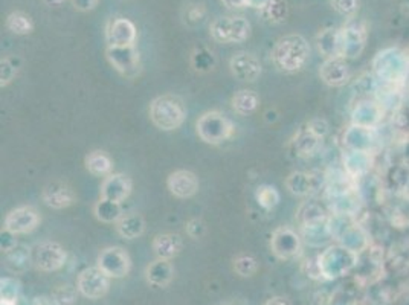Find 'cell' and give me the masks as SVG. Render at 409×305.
Returning <instances> with one entry per match:
<instances>
[{
    "mask_svg": "<svg viewBox=\"0 0 409 305\" xmlns=\"http://www.w3.org/2000/svg\"><path fill=\"white\" fill-rule=\"evenodd\" d=\"M93 214L98 222L105 224H115L124 215L123 203H116L100 197V200L93 206Z\"/></svg>",
    "mask_w": 409,
    "mask_h": 305,
    "instance_id": "cell-36",
    "label": "cell"
},
{
    "mask_svg": "<svg viewBox=\"0 0 409 305\" xmlns=\"http://www.w3.org/2000/svg\"><path fill=\"white\" fill-rule=\"evenodd\" d=\"M175 278V267L171 261L156 258L145 267V279L153 287H167Z\"/></svg>",
    "mask_w": 409,
    "mask_h": 305,
    "instance_id": "cell-27",
    "label": "cell"
},
{
    "mask_svg": "<svg viewBox=\"0 0 409 305\" xmlns=\"http://www.w3.org/2000/svg\"><path fill=\"white\" fill-rule=\"evenodd\" d=\"M105 57L113 69L128 80H133L141 72V56L133 46H107Z\"/></svg>",
    "mask_w": 409,
    "mask_h": 305,
    "instance_id": "cell-8",
    "label": "cell"
},
{
    "mask_svg": "<svg viewBox=\"0 0 409 305\" xmlns=\"http://www.w3.org/2000/svg\"><path fill=\"white\" fill-rule=\"evenodd\" d=\"M331 215V214H330ZM328 219H322L314 223H309L304 226H299V235L303 238V242L309 247H324L330 242H333V237L330 232Z\"/></svg>",
    "mask_w": 409,
    "mask_h": 305,
    "instance_id": "cell-24",
    "label": "cell"
},
{
    "mask_svg": "<svg viewBox=\"0 0 409 305\" xmlns=\"http://www.w3.org/2000/svg\"><path fill=\"white\" fill-rule=\"evenodd\" d=\"M78 289L69 284H60L53 287L51 293V299L53 305H75L78 298Z\"/></svg>",
    "mask_w": 409,
    "mask_h": 305,
    "instance_id": "cell-44",
    "label": "cell"
},
{
    "mask_svg": "<svg viewBox=\"0 0 409 305\" xmlns=\"http://www.w3.org/2000/svg\"><path fill=\"white\" fill-rule=\"evenodd\" d=\"M222 4L228 9H242L251 6V0H222Z\"/></svg>",
    "mask_w": 409,
    "mask_h": 305,
    "instance_id": "cell-55",
    "label": "cell"
},
{
    "mask_svg": "<svg viewBox=\"0 0 409 305\" xmlns=\"http://www.w3.org/2000/svg\"><path fill=\"white\" fill-rule=\"evenodd\" d=\"M86 170H88L95 177H107L113 172V160L103 150L90 151L84 159Z\"/></svg>",
    "mask_w": 409,
    "mask_h": 305,
    "instance_id": "cell-33",
    "label": "cell"
},
{
    "mask_svg": "<svg viewBox=\"0 0 409 305\" xmlns=\"http://www.w3.org/2000/svg\"><path fill=\"white\" fill-rule=\"evenodd\" d=\"M286 188L295 197H309L319 190V177L314 172L294 171L286 179Z\"/></svg>",
    "mask_w": 409,
    "mask_h": 305,
    "instance_id": "cell-23",
    "label": "cell"
},
{
    "mask_svg": "<svg viewBox=\"0 0 409 305\" xmlns=\"http://www.w3.org/2000/svg\"><path fill=\"white\" fill-rule=\"evenodd\" d=\"M310 58V45L301 34H289L279 38L271 52L274 66L286 73L303 69Z\"/></svg>",
    "mask_w": 409,
    "mask_h": 305,
    "instance_id": "cell-1",
    "label": "cell"
},
{
    "mask_svg": "<svg viewBox=\"0 0 409 305\" xmlns=\"http://www.w3.org/2000/svg\"><path fill=\"white\" fill-rule=\"evenodd\" d=\"M229 69L234 78L243 83H255L263 73L262 61L247 51L234 53L229 60Z\"/></svg>",
    "mask_w": 409,
    "mask_h": 305,
    "instance_id": "cell-14",
    "label": "cell"
},
{
    "mask_svg": "<svg viewBox=\"0 0 409 305\" xmlns=\"http://www.w3.org/2000/svg\"><path fill=\"white\" fill-rule=\"evenodd\" d=\"M110 279L98 266L86 267L77 278V289L81 296L96 301L109 293Z\"/></svg>",
    "mask_w": 409,
    "mask_h": 305,
    "instance_id": "cell-11",
    "label": "cell"
},
{
    "mask_svg": "<svg viewBox=\"0 0 409 305\" xmlns=\"http://www.w3.org/2000/svg\"><path fill=\"white\" fill-rule=\"evenodd\" d=\"M232 270L240 278H252L260 270V263L251 254H239L232 259Z\"/></svg>",
    "mask_w": 409,
    "mask_h": 305,
    "instance_id": "cell-40",
    "label": "cell"
},
{
    "mask_svg": "<svg viewBox=\"0 0 409 305\" xmlns=\"http://www.w3.org/2000/svg\"><path fill=\"white\" fill-rule=\"evenodd\" d=\"M331 6L338 14L351 19L358 13L359 0H331Z\"/></svg>",
    "mask_w": 409,
    "mask_h": 305,
    "instance_id": "cell-48",
    "label": "cell"
},
{
    "mask_svg": "<svg viewBox=\"0 0 409 305\" xmlns=\"http://www.w3.org/2000/svg\"><path fill=\"white\" fill-rule=\"evenodd\" d=\"M385 108L379 104V101L362 100L351 110V124L367 127V128H378L383 119Z\"/></svg>",
    "mask_w": 409,
    "mask_h": 305,
    "instance_id": "cell-20",
    "label": "cell"
},
{
    "mask_svg": "<svg viewBox=\"0 0 409 305\" xmlns=\"http://www.w3.org/2000/svg\"><path fill=\"white\" fill-rule=\"evenodd\" d=\"M359 255L351 252L339 243L328 244L318 255V264L321 269L322 279L335 281L348 275L358 267Z\"/></svg>",
    "mask_w": 409,
    "mask_h": 305,
    "instance_id": "cell-4",
    "label": "cell"
},
{
    "mask_svg": "<svg viewBox=\"0 0 409 305\" xmlns=\"http://www.w3.org/2000/svg\"><path fill=\"white\" fill-rule=\"evenodd\" d=\"M200 187L199 177L190 170L173 171L167 179V188L176 199H191L197 194Z\"/></svg>",
    "mask_w": 409,
    "mask_h": 305,
    "instance_id": "cell-18",
    "label": "cell"
},
{
    "mask_svg": "<svg viewBox=\"0 0 409 305\" xmlns=\"http://www.w3.org/2000/svg\"><path fill=\"white\" fill-rule=\"evenodd\" d=\"M330 214L331 212L328 210L327 202L322 203L318 200H309L299 206V210L296 212V222L299 226H304L322 219H327V217H330Z\"/></svg>",
    "mask_w": 409,
    "mask_h": 305,
    "instance_id": "cell-34",
    "label": "cell"
},
{
    "mask_svg": "<svg viewBox=\"0 0 409 305\" xmlns=\"http://www.w3.org/2000/svg\"><path fill=\"white\" fill-rule=\"evenodd\" d=\"M367 45V29L361 21L351 20L341 28V57L346 60H354L362 56Z\"/></svg>",
    "mask_w": 409,
    "mask_h": 305,
    "instance_id": "cell-12",
    "label": "cell"
},
{
    "mask_svg": "<svg viewBox=\"0 0 409 305\" xmlns=\"http://www.w3.org/2000/svg\"><path fill=\"white\" fill-rule=\"evenodd\" d=\"M220 305H232V304H220Z\"/></svg>",
    "mask_w": 409,
    "mask_h": 305,
    "instance_id": "cell-62",
    "label": "cell"
},
{
    "mask_svg": "<svg viewBox=\"0 0 409 305\" xmlns=\"http://www.w3.org/2000/svg\"><path fill=\"white\" fill-rule=\"evenodd\" d=\"M41 200L52 210H66L77 202L73 190L64 182H51L41 191Z\"/></svg>",
    "mask_w": 409,
    "mask_h": 305,
    "instance_id": "cell-19",
    "label": "cell"
},
{
    "mask_svg": "<svg viewBox=\"0 0 409 305\" xmlns=\"http://www.w3.org/2000/svg\"><path fill=\"white\" fill-rule=\"evenodd\" d=\"M40 222L41 217L36 208H32V206H19V208L11 210L6 214L4 227L16 235H24L36 231Z\"/></svg>",
    "mask_w": 409,
    "mask_h": 305,
    "instance_id": "cell-13",
    "label": "cell"
},
{
    "mask_svg": "<svg viewBox=\"0 0 409 305\" xmlns=\"http://www.w3.org/2000/svg\"><path fill=\"white\" fill-rule=\"evenodd\" d=\"M21 66V60L19 57H6L0 61V86L5 87L13 83Z\"/></svg>",
    "mask_w": 409,
    "mask_h": 305,
    "instance_id": "cell-45",
    "label": "cell"
},
{
    "mask_svg": "<svg viewBox=\"0 0 409 305\" xmlns=\"http://www.w3.org/2000/svg\"><path fill=\"white\" fill-rule=\"evenodd\" d=\"M96 266L109 278L121 279L130 274L132 258L123 247L110 246L101 250L98 258H96Z\"/></svg>",
    "mask_w": 409,
    "mask_h": 305,
    "instance_id": "cell-9",
    "label": "cell"
},
{
    "mask_svg": "<svg viewBox=\"0 0 409 305\" xmlns=\"http://www.w3.org/2000/svg\"><path fill=\"white\" fill-rule=\"evenodd\" d=\"M267 2H269V0H251V6H252V8H257V9H260V8L264 6Z\"/></svg>",
    "mask_w": 409,
    "mask_h": 305,
    "instance_id": "cell-59",
    "label": "cell"
},
{
    "mask_svg": "<svg viewBox=\"0 0 409 305\" xmlns=\"http://www.w3.org/2000/svg\"><path fill=\"white\" fill-rule=\"evenodd\" d=\"M32 264V249L19 244L5 254V267L14 275H21Z\"/></svg>",
    "mask_w": 409,
    "mask_h": 305,
    "instance_id": "cell-32",
    "label": "cell"
},
{
    "mask_svg": "<svg viewBox=\"0 0 409 305\" xmlns=\"http://www.w3.org/2000/svg\"><path fill=\"white\" fill-rule=\"evenodd\" d=\"M336 243L347 247L351 252L361 255L365 250L370 249V235L358 222H354L347 231L339 237Z\"/></svg>",
    "mask_w": 409,
    "mask_h": 305,
    "instance_id": "cell-28",
    "label": "cell"
},
{
    "mask_svg": "<svg viewBox=\"0 0 409 305\" xmlns=\"http://www.w3.org/2000/svg\"><path fill=\"white\" fill-rule=\"evenodd\" d=\"M133 182L132 179L123 172H112L101 182L100 188V197L112 200L116 203H124L128 195L132 194Z\"/></svg>",
    "mask_w": 409,
    "mask_h": 305,
    "instance_id": "cell-17",
    "label": "cell"
},
{
    "mask_svg": "<svg viewBox=\"0 0 409 305\" xmlns=\"http://www.w3.org/2000/svg\"><path fill=\"white\" fill-rule=\"evenodd\" d=\"M371 68L373 75L380 86L397 87L402 83H406L409 57L400 48H385L374 57Z\"/></svg>",
    "mask_w": 409,
    "mask_h": 305,
    "instance_id": "cell-2",
    "label": "cell"
},
{
    "mask_svg": "<svg viewBox=\"0 0 409 305\" xmlns=\"http://www.w3.org/2000/svg\"><path fill=\"white\" fill-rule=\"evenodd\" d=\"M406 81L409 83V69H408V76H406Z\"/></svg>",
    "mask_w": 409,
    "mask_h": 305,
    "instance_id": "cell-61",
    "label": "cell"
},
{
    "mask_svg": "<svg viewBox=\"0 0 409 305\" xmlns=\"http://www.w3.org/2000/svg\"><path fill=\"white\" fill-rule=\"evenodd\" d=\"M319 76L330 87H342L350 81V64L343 57L328 58L319 68Z\"/></svg>",
    "mask_w": 409,
    "mask_h": 305,
    "instance_id": "cell-21",
    "label": "cell"
},
{
    "mask_svg": "<svg viewBox=\"0 0 409 305\" xmlns=\"http://www.w3.org/2000/svg\"><path fill=\"white\" fill-rule=\"evenodd\" d=\"M395 128L409 138V105H400L394 115Z\"/></svg>",
    "mask_w": 409,
    "mask_h": 305,
    "instance_id": "cell-50",
    "label": "cell"
},
{
    "mask_svg": "<svg viewBox=\"0 0 409 305\" xmlns=\"http://www.w3.org/2000/svg\"><path fill=\"white\" fill-rule=\"evenodd\" d=\"M68 252L57 242H43L32 247V264L40 272H57L64 267Z\"/></svg>",
    "mask_w": 409,
    "mask_h": 305,
    "instance_id": "cell-10",
    "label": "cell"
},
{
    "mask_svg": "<svg viewBox=\"0 0 409 305\" xmlns=\"http://www.w3.org/2000/svg\"><path fill=\"white\" fill-rule=\"evenodd\" d=\"M386 177H388L386 182H388V188L391 191H403L409 183V168L405 167L403 163L402 165L393 167Z\"/></svg>",
    "mask_w": 409,
    "mask_h": 305,
    "instance_id": "cell-46",
    "label": "cell"
},
{
    "mask_svg": "<svg viewBox=\"0 0 409 305\" xmlns=\"http://www.w3.org/2000/svg\"><path fill=\"white\" fill-rule=\"evenodd\" d=\"M232 110L239 116H249L257 112L258 105H260V96L254 91L242 89L235 92L231 100Z\"/></svg>",
    "mask_w": 409,
    "mask_h": 305,
    "instance_id": "cell-35",
    "label": "cell"
},
{
    "mask_svg": "<svg viewBox=\"0 0 409 305\" xmlns=\"http://www.w3.org/2000/svg\"><path fill=\"white\" fill-rule=\"evenodd\" d=\"M197 136L204 144L219 145L235 133V125L231 119L219 110L204 112L196 121Z\"/></svg>",
    "mask_w": 409,
    "mask_h": 305,
    "instance_id": "cell-5",
    "label": "cell"
},
{
    "mask_svg": "<svg viewBox=\"0 0 409 305\" xmlns=\"http://www.w3.org/2000/svg\"><path fill=\"white\" fill-rule=\"evenodd\" d=\"M215 64H217V58H215L214 52L204 46H199L191 53V66L199 73H208L211 72Z\"/></svg>",
    "mask_w": 409,
    "mask_h": 305,
    "instance_id": "cell-39",
    "label": "cell"
},
{
    "mask_svg": "<svg viewBox=\"0 0 409 305\" xmlns=\"http://www.w3.org/2000/svg\"><path fill=\"white\" fill-rule=\"evenodd\" d=\"M402 163L409 168V139L403 144V148H402Z\"/></svg>",
    "mask_w": 409,
    "mask_h": 305,
    "instance_id": "cell-57",
    "label": "cell"
},
{
    "mask_svg": "<svg viewBox=\"0 0 409 305\" xmlns=\"http://www.w3.org/2000/svg\"><path fill=\"white\" fill-rule=\"evenodd\" d=\"M316 46L326 60L341 57V29L326 28L316 36Z\"/></svg>",
    "mask_w": 409,
    "mask_h": 305,
    "instance_id": "cell-30",
    "label": "cell"
},
{
    "mask_svg": "<svg viewBox=\"0 0 409 305\" xmlns=\"http://www.w3.org/2000/svg\"><path fill=\"white\" fill-rule=\"evenodd\" d=\"M264 305H292V302H290L287 298L284 296H274L271 299H267L264 302Z\"/></svg>",
    "mask_w": 409,
    "mask_h": 305,
    "instance_id": "cell-56",
    "label": "cell"
},
{
    "mask_svg": "<svg viewBox=\"0 0 409 305\" xmlns=\"http://www.w3.org/2000/svg\"><path fill=\"white\" fill-rule=\"evenodd\" d=\"M303 270H304V274L310 279H316V281L322 279L321 269H319V264H318V255L314 257V258H307L303 263Z\"/></svg>",
    "mask_w": 409,
    "mask_h": 305,
    "instance_id": "cell-52",
    "label": "cell"
},
{
    "mask_svg": "<svg viewBox=\"0 0 409 305\" xmlns=\"http://www.w3.org/2000/svg\"><path fill=\"white\" fill-rule=\"evenodd\" d=\"M185 232L190 238L192 239H199L202 238L204 234H207V224H204V222L202 219H191L187 222L185 224Z\"/></svg>",
    "mask_w": 409,
    "mask_h": 305,
    "instance_id": "cell-51",
    "label": "cell"
},
{
    "mask_svg": "<svg viewBox=\"0 0 409 305\" xmlns=\"http://www.w3.org/2000/svg\"><path fill=\"white\" fill-rule=\"evenodd\" d=\"M262 19L269 25H281L289 17V6L286 0H269L260 9Z\"/></svg>",
    "mask_w": 409,
    "mask_h": 305,
    "instance_id": "cell-37",
    "label": "cell"
},
{
    "mask_svg": "<svg viewBox=\"0 0 409 305\" xmlns=\"http://www.w3.org/2000/svg\"><path fill=\"white\" fill-rule=\"evenodd\" d=\"M138 29L132 20L113 17L105 26L107 46H133L136 45Z\"/></svg>",
    "mask_w": 409,
    "mask_h": 305,
    "instance_id": "cell-15",
    "label": "cell"
},
{
    "mask_svg": "<svg viewBox=\"0 0 409 305\" xmlns=\"http://www.w3.org/2000/svg\"><path fill=\"white\" fill-rule=\"evenodd\" d=\"M322 144V139L310 133L306 127H303L295 135V138L290 143V148L296 157H311L319 151Z\"/></svg>",
    "mask_w": 409,
    "mask_h": 305,
    "instance_id": "cell-29",
    "label": "cell"
},
{
    "mask_svg": "<svg viewBox=\"0 0 409 305\" xmlns=\"http://www.w3.org/2000/svg\"><path fill=\"white\" fill-rule=\"evenodd\" d=\"M271 250L272 254L283 261L294 259L303 252L304 242L299 232L289 226H279L271 235Z\"/></svg>",
    "mask_w": 409,
    "mask_h": 305,
    "instance_id": "cell-7",
    "label": "cell"
},
{
    "mask_svg": "<svg viewBox=\"0 0 409 305\" xmlns=\"http://www.w3.org/2000/svg\"><path fill=\"white\" fill-rule=\"evenodd\" d=\"M152 249L156 258L171 261L182 252V249H184V239H182L179 234H173V232L157 234L153 238Z\"/></svg>",
    "mask_w": 409,
    "mask_h": 305,
    "instance_id": "cell-25",
    "label": "cell"
},
{
    "mask_svg": "<svg viewBox=\"0 0 409 305\" xmlns=\"http://www.w3.org/2000/svg\"><path fill=\"white\" fill-rule=\"evenodd\" d=\"M251 21L243 16H222L209 26L211 37L222 45H239L251 37Z\"/></svg>",
    "mask_w": 409,
    "mask_h": 305,
    "instance_id": "cell-6",
    "label": "cell"
},
{
    "mask_svg": "<svg viewBox=\"0 0 409 305\" xmlns=\"http://www.w3.org/2000/svg\"><path fill=\"white\" fill-rule=\"evenodd\" d=\"M72 5L77 8L78 11H83V13H88V11H92L98 5L100 0H71Z\"/></svg>",
    "mask_w": 409,
    "mask_h": 305,
    "instance_id": "cell-54",
    "label": "cell"
},
{
    "mask_svg": "<svg viewBox=\"0 0 409 305\" xmlns=\"http://www.w3.org/2000/svg\"><path fill=\"white\" fill-rule=\"evenodd\" d=\"M116 232L124 239H136L145 232V220L141 214L130 212L124 214L120 220L115 223Z\"/></svg>",
    "mask_w": 409,
    "mask_h": 305,
    "instance_id": "cell-31",
    "label": "cell"
},
{
    "mask_svg": "<svg viewBox=\"0 0 409 305\" xmlns=\"http://www.w3.org/2000/svg\"><path fill=\"white\" fill-rule=\"evenodd\" d=\"M5 26L16 36H29L34 31V21L24 11H14L6 17Z\"/></svg>",
    "mask_w": 409,
    "mask_h": 305,
    "instance_id": "cell-38",
    "label": "cell"
},
{
    "mask_svg": "<svg viewBox=\"0 0 409 305\" xmlns=\"http://www.w3.org/2000/svg\"><path fill=\"white\" fill-rule=\"evenodd\" d=\"M343 150L351 151H367L371 152L378 145V132L374 128L350 124L342 135Z\"/></svg>",
    "mask_w": 409,
    "mask_h": 305,
    "instance_id": "cell-16",
    "label": "cell"
},
{
    "mask_svg": "<svg viewBox=\"0 0 409 305\" xmlns=\"http://www.w3.org/2000/svg\"><path fill=\"white\" fill-rule=\"evenodd\" d=\"M20 296V282L13 276H5L0 279V304L2 305H17Z\"/></svg>",
    "mask_w": 409,
    "mask_h": 305,
    "instance_id": "cell-43",
    "label": "cell"
},
{
    "mask_svg": "<svg viewBox=\"0 0 409 305\" xmlns=\"http://www.w3.org/2000/svg\"><path fill=\"white\" fill-rule=\"evenodd\" d=\"M148 115L155 127L162 132H175L187 119V105L177 95L157 96L150 104Z\"/></svg>",
    "mask_w": 409,
    "mask_h": 305,
    "instance_id": "cell-3",
    "label": "cell"
},
{
    "mask_svg": "<svg viewBox=\"0 0 409 305\" xmlns=\"http://www.w3.org/2000/svg\"><path fill=\"white\" fill-rule=\"evenodd\" d=\"M255 200L258 206L264 211H272L279 205L281 195H279V191L274 187V185L264 183L255 190Z\"/></svg>",
    "mask_w": 409,
    "mask_h": 305,
    "instance_id": "cell-42",
    "label": "cell"
},
{
    "mask_svg": "<svg viewBox=\"0 0 409 305\" xmlns=\"http://www.w3.org/2000/svg\"><path fill=\"white\" fill-rule=\"evenodd\" d=\"M16 246H19L17 235L4 227L2 235H0V249H2V252L6 254V252H9V250H13Z\"/></svg>",
    "mask_w": 409,
    "mask_h": 305,
    "instance_id": "cell-53",
    "label": "cell"
},
{
    "mask_svg": "<svg viewBox=\"0 0 409 305\" xmlns=\"http://www.w3.org/2000/svg\"><path fill=\"white\" fill-rule=\"evenodd\" d=\"M380 89V84L379 81L376 80V76L373 75V72H365L362 75H359L356 80L353 81L351 84V91L356 96H363V98H368L374 93H378Z\"/></svg>",
    "mask_w": 409,
    "mask_h": 305,
    "instance_id": "cell-41",
    "label": "cell"
},
{
    "mask_svg": "<svg viewBox=\"0 0 409 305\" xmlns=\"http://www.w3.org/2000/svg\"><path fill=\"white\" fill-rule=\"evenodd\" d=\"M361 197L358 194V190L343 192V194H336L327 197V205L331 214H339V215H351L356 217L358 212L361 211Z\"/></svg>",
    "mask_w": 409,
    "mask_h": 305,
    "instance_id": "cell-26",
    "label": "cell"
},
{
    "mask_svg": "<svg viewBox=\"0 0 409 305\" xmlns=\"http://www.w3.org/2000/svg\"><path fill=\"white\" fill-rule=\"evenodd\" d=\"M43 2H45L49 6H60L64 2V0H43Z\"/></svg>",
    "mask_w": 409,
    "mask_h": 305,
    "instance_id": "cell-60",
    "label": "cell"
},
{
    "mask_svg": "<svg viewBox=\"0 0 409 305\" xmlns=\"http://www.w3.org/2000/svg\"><path fill=\"white\" fill-rule=\"evenodd\" d=\"M310 133H314L315 136L321 138V139H324L328 132H330V124L327 119L324 118H314V119H310V121L304 125Z\"/></svg>",
    "mask_w": 409,
    "mask_h": 305,
    "instance_id": "cell-49",
    "label": "cell"
},
{
    "mask_svg": "<svg viewBox=\"0 0 409 305\" xmlns=\"http://www.w3.org/2000/svg\"><path fill=\"white\" fill-rule=\"evenodd\" d=\"M373 155L367 151L343 150L342 152V168L354 180L367 176L373 167Z\"/></svg>",
    "mask_w": 409,
    "mask_h": 305,
    "instance_id": "cell-22",
    "label": "cell"
},
{
    "mask_svg": "<svg viewBox=\"0 0 409 305\" xmlns=\"http://www.w3.org/2000/svg\"><path fill=\"white\" fill-rule=\"evenodd\" d=\"M32 305H53L52 299H48L45 296H40V298H36L34 302H32Z\"/></svg>",
    "mask_w": 409,
    "mask_h": 305,
    "instance_id": "cell-58",
    "label": "cell"
},
{
    "mask_svg": "<svg viewBox=\"0 0 409 305\" xmlns=\"http://www.w3.org/2000/svg\"><path fill=\"white\" fill-rule=\"evenodd\" d=\"M204 16H207V8H204L203 2L188 4L185 8V13H184L185 24L190 26H196V25L202 24Z\"/></svg>",
    "mask_w": 409,
    "mask_h": 305,
    "instance_id": "cell-47",
    "label": "cell"
}]
</instances>
